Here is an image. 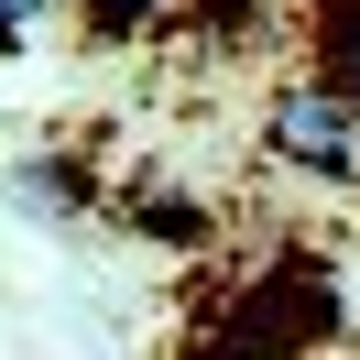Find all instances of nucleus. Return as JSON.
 <instances>
[{
	"instance_id": "obj_1",
	"label": "nucleus",
	"mask_w": 360,
	"mask_h": 360,
	"mask_svg": "<svg viewBox=\"0 0 360 360\" xmlns=\"http://www.w3.org/2000/svg\"><path fill=\"white\" fill-rule=\"evenodd\" d=\"M316 338H338V273L306 262V251H284V262H262L240 284V306L219 316L207 360H306Z\"/></svg>"
},
{
	"instance_id": "obj_4",
	"label": "nucleus",
	"mask_w": 360,
	"mask_h": 360,
	"mask_svg": "<svg viewBox=\"0 0 360 360\" xmlns=\"http://www.w3.org/2000/svg\"><path fill=\"white\" fill-rule=\"evenodd\" d=\"M175 11H197V0H88L98 33H153V22H175Z\"/></svg>"
},
{
	"instance_id": "obj_3",
	"label": "nucleus",
	"mask_w": 360,
	"mask_h": 360,
	"mask_svg": "<svg viewBox=\"0 0 360 360\" xmlns=\"http://www.w3.org/2000/svg\"><path fill=\"white\" fill-rule=\"evenodd\" d=\"M316 33H328V88L360 110V0H316Z\"/></svg>"
},
{
	"instance_id": "obj_6",
	"label": "nucleus",
	"mask_w": 360,
	"mask_h": 360,
	"mask_svg": "<svg viewBox=\"0 0 360 360\" xmlns=\"http://www.w3.org/2000/svg\"><path fill=\"white\" fill-rule=\"evenodd\" d=\"M44 11H55V0H0V44H33V33H44Z\"/></svg>"
},
{
	"instance_id": "obj_5",
	"label": "nucleus",
	"mask_w": 360,
	"mask_h": 360,
	"mask_svg": "<svg viewBox=\"0 0 360 360\" xmlns=\"http://www.w3.org/2000/svg\"><path fill=\"white\" fill-rule=\"evenodd\" d=\"M22 197H33V207H88V175H66V164H33V175H22Z\"/></svg>"
},
{
	"instance_id": "obj_2",
	"label": "nucleus",
	"mask_w": 360,
	"mask_h": 360,
	"mask_svg": "<svg viewBox=\"0 0 360 360\" xmlns=\"http://www.w3.org/2000/svg\"><path fill=\"white\" fill-rule=\"evenodd\" d=\"M262 142L295 164V175H360V110L328 88V77H284L262 98Z\"/></svg>"
}]
</instances>
